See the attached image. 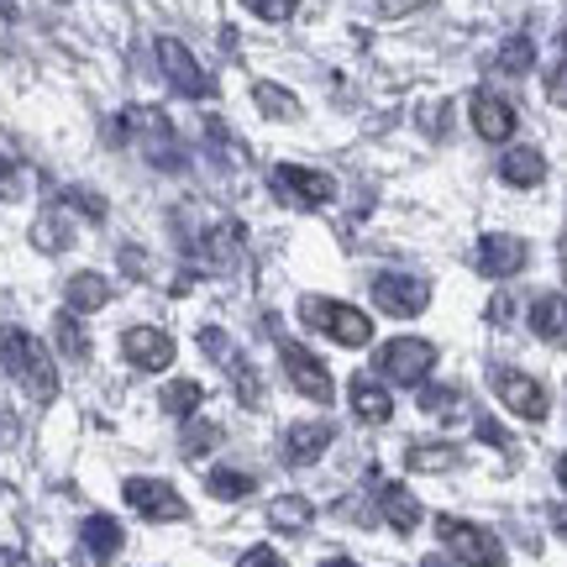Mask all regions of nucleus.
<instances>
[{
	"label": "nucleus",
	"instance_id": "obj_1",
	"mask_svg": "<svg viewBox=\"0 0 567 567\" xmlns=\"http://www.w3.org/2000/svg\"><path fill=\"white\" fill-rule=\"evenodd\" d=\"M0 368L17 379V389L27 400H38V405H53V400H59V363H53V352H48L32 331L0 326Z\"/></svg>",
	"mask_w": 567,
	"mask_h": 567
},
{
	"label": "nucleus",
	"instance_id": "obj_2",
	"mask_svg": "<svg viewBox=\"0 0 567 567\" xmlns=\"http://www.w3.org/2000/svg\"><path fill=\"white\" fill-rule=\"evenodd\" d=\"M300 321L310 331H326L337 347H368L373 342V321H368L358 305L347 300H321V295H305L300 300Z\"/></svg>",
	"mask_w": 567,
	"mask_h": 567
},
{
	"label": "nucleus",
	"instance_id": "obj_3",
	"mask_svg": "<svg viewBox=\"0 0 567 567\" xmlns=\"http://www.w3.org/2000/svg\"><path fill=\"white\" fill-rule=\"evenodd\" d=\"M116 132H122L126 142H137L142 153H147V163H153V168H184L179 137H174V126H168V116H163V111L132 105L122 122H116Z\"/></svg>",
	"mask_w": 567,
	"mask_h": 567
},
{
	"label": "nucleus",
	"instance_id": "obj_4",
	"mask_svg": "<svg viewBox=\"0 0 567 567\" xmlns=\"http://www.w3.org/2000/svg\"><path fill=\"white\" fill-rule=\"evenodd\" d=\"M268 189L284 205H295V210H321V205L337 200V179L321 174V168H305V163H279L268 174Z\"/></svg>",
	"mask_w": 567,
	"mask_h": 567
},
{
	"label": "nucleus",
	"instance_id": "obj_5",
	"mask_svg": "<svg viewBox=\"0 0 567 567\" xmlns=\"http://www.w3.org/2000/svg\"><path fill=\"white\" fill-rule=\"evenodd\" d=\"M436 536H442V547L452 551L463 567H505V547H499L484 526H473V520L436 515Z\"/></svg>",
	"mask_w": 567,
	"mask_h": 567
},
{
	"label": "nucleus",
	"instance_id": "obj_6",
	"mask_svg": "<svg viewBox=\"0 0 567 567\" xmlns=\"http://www.w3.org/2000/svg\"><path fill=\"white\" fill-rule=\"evenodd\" d=\"M373 363H379V373H384L389 384L415 389V384L431 379V368H436V347L421 342V337H394V342L379 347V358H373Z\"/></svg>",
	"mask_w": 567,
	"mask_h": 567
},
{
	"label": "nucleus",
	"instance_id": "obj_7",
	"mask_svg": "<svg viewBox=\"0 0 567 567\" xmlns=\"http://www.w3.org/2000/svg\"><path fill=\"white\" fill-rule=\"evenodd\" d=\"M153 53H158V69H163V80L174 84V95H184V101H205V95H216V80L205 74L200 59H195L179 38H158L153 42Z\"/></svg>",
	"mask_w": 567,
	"mask_h": 567
},
{
	"label": "nucleus",
	"instance_id": "obj_8",
	"mask_svg": "<svg viewBox=\"0 0 567 567\" xmlns=\"http://www.w3.org/2000/svg\"><path fill=\"white\" fill-rule=\"evenodd\" d=\"M279 363H284V379L300 389L305 400H316V405H331L337 400V379H331V368L300 342H284L279 347Z\"/></svg>",
	"mask_w": 567,
	"mask_h": 567
},
{
	"label": "nucleus",
	"instance_id": "obj_9",
	"mask_svg": "<svg viewBox=\"0 0 567 567\" xmlns=\"http://www.w3.org/2000/svg\"><path fill=\"white\" fill-rule=\"evenodd\" d=\"M488 384H494V394H499V405H505L509 415H520V421H547L551 400L530 373H520V368H488Z\"/></svg>",
	"mask_w": 567,
	"mask_h": 567
},
{
	"label": "nucleus",
	"instance_id": "obj_10",
	"mask_svg": "<svg viewBox=\"0 0 567 567\" xmlns=\"http://www.w3.org/2000/svg\"><path fill=\"white\" fill-rule=\"evenodd\" d=\"M200 352H210V358L221 363V373L237 384V394H243L247 405H264V379L252 373V363H243V352L231 347V337H226L221 326H205L200 331Z\"/></svg>",
	"mask_w": 567,
	"mask_h": 567
},
{
	"label": "nucleus",
	"instance_id": "obj_11",
	"mask_svg": "<svg viewBox=\"0 0 567 567\" xmlns=\"http://www.w3.org/2000/svg\"><path fill=\"white\" fill-rule=\"evenodd\" d=\"M368 289H373V305L379 310H389V316H421L425 305H431V284L415 279V274H373L368 279Z\"/></svg>",
	"mask_w": 567,
	"mask_h": 567
},
{
	"label": "nucleus",
	"instance_id": "obj_12",
	"mask_svg": "<svg viewBox=\"0 0 567 567\" xmlns=\"http://www.w3.org/2000/svg\"><path fill=\"white\" fill-rule=\"evenodd\" d=\"M122 499L137 509V515H147V520H184V515H189V505L179 499V488L163 484V478H126Z\"/></svg>",
	"mask_w": 567,
	"mask_h": 567
},
{
	"label": "nucleus",
	"instance_id": "obj_13",
	"mask_svg": "<svg viewBox=\"0 0 567 567\" xmlns=\"http://www.w3.org/2000/svg\"><path fill=\"white\" fill-rule=\"evenodd\" d=\"M478 274H488V279H515L520 268H526V243L520 237H509V231H488V237H478Z\"/></svg>",
	"mask_w": 567,
	"mask_h": 567
},
{
	"label": "nucleus",
	"instance_id": "obj_14",
	"mask_svg": "<svg viewBox=\"0 0 567 567\" xmlns=\"http://www.w3.org/2000/svg\"><path fill=\"white\" fill-rule=\"evenodd\" d=\"M122 358L132 368L163 373V368L174 363V337H163L158 326H132V331H122Z\"/></svg>",
	"mask_w": 567,
	"mask_h": 567
},
{
	"label": "nucleus",
	"instance_id": "obj_15",
	"mask_svg": "<svg viewBox=\"0 0 567 567\" xmlns=\"http://www.w3.org/2000/svg\"><path fill=\"white\" fill-rule=\"evenodd\" d=\"M467 111H473V132H478L484 142H509L515 137V105H509L505 95H494V90H473Z\"/></svg>",
	"mask_w": 567,
	"mask_h": 567
},
{
	"label": "nucleus",
	"instance_id": "obj_16",
	"mask_svg": "<svg viewBox=\"0 0 567 567\" xmlns=\"http://www.w3.org/2000/svg\"><path fill=\"white\" fill-rule=\"evenodd\" d=\"M331 442H337V431L326 421H305V425H289V431H284L279 452L289 467H310V463H321Z\"/></svg>",
	"mask_w": 567,
	"mask_h": 567
},
{
	"label": "nucleus",
	"instance_id": "obj_17",
	"mask_svg": "<svg viewBox=\"0 0 567 567\" xmlns=\"http://www.w3.org/2000/svg\"><path fill=\"white\" fill-rule=\"evenodd\" d=\"M111 295H116V284L105 279V274H74V279L63 284V310H74V316H95V310H105L111 305Z\"/></svg>",
	"mask_w": 567,
	"mask_h": 567
},
{
	"label": "nucleus",
	"instance_id": "obj_18",
	"mask_svg": "<svg viewBox=\"0 0 567 567\" xmlns=\"http://www.w3.org/2000/svg\"><path fill=\"white\" fill-rule=\"evenodd\" d=\"M347 394H352V415L368 425H384L389 415H394V400H389L384 384H373V373H358V379L347 384Z\"/></svg>",
	"mask_w": 567,
	"mask_h": 567
},
{
	"label": "nucleus",
	"instance_id": "obj_19",
	"mask_svg": "<svg viewBox=\"0 0 567 567\" xmlns=\"http://www.w3.org/2000/svg\"><path fill=\"white\" fill-rule=\"evenodd\" d=\"M379 515H384L394 530H415L425 520L421 499H415L405 484H379Z\"/></svg>",
	"mask_w": 567,
	"mask_h": 567
},
{
	"label": "nucleus",
	"instance_id": "obj_20",
	"mask_svg": "<svg viewBox=\"0 0 567 567\" xmlns=\"http://www.w3.org/2000/svg\"><path fill=\"white\" fill-rule=\"evenodd\" d=\"M499 179L515 184V189H536V184L547 179V158H542V147H509L505 158H499Z\"/></svg>",
	"mask_w": 567,
	"mask_h": 567
},
{
	"label": "nucleus",
	"instance_id": "obj_21",
	"mask_svg": "<svg viewBox=\"0 0 567 567\" xmlns=\"http://www.w3.org/2000/svg\"><path fill=\"white\" fill-rule=\"evenodd\" d=\"M80 542H84V551H90L95 563H111V557L122 551V526H116L111 515H84V520H80Z\"/></svg>",
	"mask_w": 567,
	"mask_h": 567
},
{
	"label": "nucleus",
	"instance_id": "obj_22",
	"mask_svg": "<svg viewBox=\"0 0 567 567\" xmlns=\"http://www.w3.org/2000/svg\"><path fill=\"white\" fill-rule=\"evenodd\" d=\"M310 520H316V505H310L305 494H279V499L268 505V526L284 530V536H300V530H310Z\"/></svg>",
	"mask_w": 567,
	"mask_h": 567
},
{
	"label": "nucleus",
	"instance_id": "obj_23",
	"mask_svg": "<svg viewBox=\"0 0 567 567\" xmlns=\"http://www.w3.org/2000/svg\"><path fill=\"white\" fill-rule=\"evenodd\" d=\"M252 105L264 111L268 122H295V116H300V101H295L284 84H274V80H258V84H252Z\"/></svg>",
	"mask_w": 567,
	"mask_h": 567
},
{
	"label": "nucleus",
	"instance_id": "obj_24",
	"mask_svg": "<svg viewBox=\"0 0 567 567\" xmlns=\"http://www.w3.org/2000/svg\"><path fill=\"white\" fill-rule=\"evenodd\" d=\"M69 243H74V221H69L63 210H42L38 221H32V247H42V252H63Z\"/></svg>",
	"mask_w": 567,
	"mask_h": 567
},
{
	"label": "nucleus",
	"instance_id": "obj_25",
	"mask_svg": "<svg viewBox=\"0 0 567 567\" xmlns=\"http://www.w3.org/2000/svg\"><path fill=\"white\" fill-rule=\"evenodd\" d=\"M530 331H536L542 342H551V347L563 342V295H557V289L530 305Z\"/></svg>",
	"mask_w": 567,
	"mask_h": 567
},
{
	"label": "nucleus",
	"instance_id": "obj_26",
	"mask_svg": "<svg viewBox=\"0 0 567 567\" xmlns=\"http://www.w3.org/2000/svg\"><path fill=\"white\" fill-rule=\"evenodd\" d=\"M405 463L415 467V473H446V467H457V446H446V442H415L405 452Z\"/></svg>",
	"mask_w": 567,
	"mask_h": 567
},
{
	"label": "nucleus",
	"instance_id": "obj_27",
	"mask_svg": "<svg viewBox=\"0 0 567 567\" xmlns=\"http://www.w3.org/2000/svg\"><path fill=\"white\" fill-rule=\"evenodd\" d=\"M158 405L168 410V415H179V421H189V415H195V410L205 405V389L195 384V379H179V384H168L158 394Z\"/></svg>",
	"mask_w": 567,
	"mask_h": 567
},
{
	"label": "nucleus",
	"instance_id": "obj_28",
	"mask_svg": "<svg viewBox=\"0 0 567 567\" xmlns=\"http://www.w3.org/2000/svg\"><path fill=\"white\" fill-rule=\"evenodd\" d=\"M494 69H505V74H530L536 69V42L530 38H509V42H499V53H494Z\"/></svg>",
	"mask_w": 567,
	"mask_h": 567
},
{
	"label": "nucleus",
	"instance_id": "obj_29",
	"mask_svg": "<svg viewBox=\"0 0 567 567\" xmlns=\"http://www.w3.org/2000/svg\"><path fill=\"white\" fill-rule=\"evenodd\" d=\"M59 347H63V358H74V363H84L90 358V337H84V326L74 310H59Z\"/></svg>",
	"mask_w": 567,
	"mask_h": 567
},
{
	"label": "nucleus",
	"instance_id": "obj_30",
	"mask_svg": "<svg viewBox=\"0 0 567 567\" xmlns=\"http://www.w3.org/2000/svg\"><path fill=\"white\" fill-rule=\"evenodd\" d=\"M205 484H210V494H216V499H243V494H252V473H237V467H216V473H210Z\"/></svg>",
	"mask_w": 567,
	"mask_h": 567
},
{
	"label": "nucleus",
	"instance_id": "obj_31",
	"mask_svg": "<svg viewBox=\"0 0 567 567\" xmlns=\"http://www.w3.org/2000/svg\"><path fill=\"white\" fill-rule=\"evenodd\" d=\"M421 405L431 410V415H457V410H463V389H457V384L421 389Z\"/></svg>",
	"mask_w": 567,
	"mask_h": 567
},
{
	"label": "nucleus",
	"instance_id": "obj_32",
	"mask_svg": "<svg viewBox=\"0 0 567 567\" xmlns=\"http://www.w3.org/2000/svg\"><path fill=\"white\" fill-rule=\"evenodd\" d=\"M221 442V425H210V421H195L189 431H184V457H200V452H210V446Z\"/></svg>",
	"mask_w": 567,
	"mask_h": 567
},
{
	"label": "nucleus",
	"instance_id": "obj_33",
	"mask_svg": "<svg viewBox=\"0 0 567 567\" xmlns=\"http://www.w3.org/2000/svg\"><path fill=\"white\" fill-rule=\"evenodd\" d=\"M243 6L258 21H289L295 11H300V0H243Z\"/></svg>",
	"mask_w": 567,
	"mask_h": 567
},
{
	"label": "nucleus",
	"instance_id": "obj_34",
	"mask_svg": "<svg viewBox=\"0 0 567 567\" xmlns=\"http://www.w3.org/2000/svg\"><path fill=\"white\" fill-rule=\"evenodd\" d=\"M63 210H84L90 221H105V200L90 189H63Z\"/></svg>",
	"mask_w": 567,
	"mask_h": 567
},
{
	"label": "nucleus",
	"instance_id": "obj_35",
	"mask_svg": "<svg viewBox=\"0 0 567 567\" xmlns=\"http://www.w3.org/2000/svg\"><path fill=\"white\" fill-rule=\"evenodd\" d=\"M421 6H431V0H368V11L384 21H400V17H410V11H421Z\"/></svg>",
	"mask_w": 567,
	"mask_h": 567
},
{
	"label": "nucleus",
	"instance_id": "obj_36",
	"mask_svg": "<svg viewBox=\"0 0 567 567\" xmlns=\"http://www.w3.org/2000/svg\"><path fill=\"white\" fill-rule=\"evenodd\" d=\"M17 195H21V168L0 153V200H17Z\"/></svg>",
	"mask_w": 567,
	"mask_h": 567
},
{
	"label": "nucleus",
	"instance_id": "obj_37",
	"mask_svg": "<svg viewBox=\"0 0 567 567\" xmlns=\"http://www.w3.org/2000/svg\"><path fill=\"white\" fill-rule=\"evenodd\" d=\"M237 567H289L274 547H247L243 557H237Z\"/></svg>",
	"mask_w": 567,
	"mask_h": 567
},
{
	"label": "nucleus",
	"instance_id": "obj_38",
	"mask_svg": "<svg viewBox=\"0 0 567 567\" xmlns=\"http://www.w3.org/2000/svg\"><path fill=\"white\" fill-rule=\"evenodd\" d=\"M478 436H484L488 446H509V431H505V425H499V421H488V415H484V421H478Z\"/></svg>",
	"mask_w": 567,
	"mask_h": 567
},
{
	"label": "nucleus",
	"instance_id": "obj_39",
	"mask_svg": "<svg viewBox=\"0 0 567 567\" xmlns=\"http://www.w3.org/2000/svg\"><path fill=\"white\" fill-rule=\"evenodd\" d=\"M0 567H27V557H21V551H11V547H0Z\"/></svg>",
	"mask_w": 567,
	"mask_h": 567
},
{
	"label": "nucleus",
	"instance_id": "obj_40",
	"mask_svg": "<svg viewBox=\"0 0 567 567\" xmlns=\"http://www.w3.org/2000/svg\"><path fill=\"white\" fill-rule=\"evenodd\" d=\"M11 436H17V421H11V415H0V442H11Z\"/></svg>",
	"mask_w": 567,
	"mask_h": 567
},
{
	"label": "nucleus",
	"instance_id": "obj_41",
	"mask_svg": "<svg viewBox=\"0 0 567 567\" xmlns=\"http://www.w3.org/2000/svg\"><path fill=\"white\" fill-rule=\"evenodd\" d=\"M0 17H6V21H17V0H0Z\"/></svg>",
	"mask_w": 567,
	"mask_h": 567
},
{
	"label": "nucleus",
	"instance_id": "obj_42",
	"mask_svg": "<svg viewBox=\"0 0 567 567\" xmlns=\"http://www.w3.org/2000/svg\"><path fill=\"white\" fill-rule=\"evenodd\" d=\"M421 567H452V563H446V557H425Z\"/></svg>",
	"mask_w": 567,
	"mask_h": 567
},
{
	"label": "nucleus",
	"instance_id": "obj_43",
	"mask_svg": "<svg viewBox=\"0 0 567 567\" xmlns=\"http://www.w3.org/2000/svg\"><path fill=\"white\" fill-rule=\"evenodd\" d=\"M321 567H358V563H347V557H331V563H321Z\"/></svg>",
	"mask_w": 567,
	"mask_h": 567
}]
</instances>
